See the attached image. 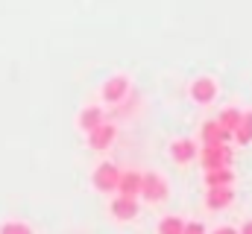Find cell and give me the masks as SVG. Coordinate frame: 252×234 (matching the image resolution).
<instances>
[{
	"instance_id": "obj_3",
	"label": "cell",
	"mask_w": 252,
	"mask_h": 234,
	"mask_svg": "<svg viewBox=\"0 0 252 234\" xmlns=\"http://www.w3.org/2000/svg\"><path fill=\"white\" fill-rule=\"evenodd\" d=\"M115 138H118V126L109 123V120H103L100 126H94V129L88 132V149L103 152V149H109V146L115 144Z\"/></svg>"
},
{
	"instance_id": "obj_1",
	"label": "cell",
	"mask_w": 252,
	"mask_h": 234,
	"mask_svg": "<svg viewBox=\"0 0 252 234\" xmlns=\"http://www.w3.org/2000/svg\"><path fill=\"white\" fill-rule=\"evenodd\" d=\"M202 161V170L229 167L232 164V146L229 144H202V152H196Z\"/></svg>"
},
{
	"instance_id": "obj_2",
	"label": "cell",
	"mask_w": 252,
	"mask_h": 234,
	"mask_svg": "<svg viewBox=\"0 0 252 234\" xmlns=\"http://www.w3.org/2000/svg\"><path fill=\"white\" fill-rule=\"evenodd\" d=\"M118 178H121V170H118L115 161H100L94 176H91L94 190H100V193H115L118 190Z\"/></svg>"
},
{
	"instance_id": "obj_20",
	"label": "cell",
	"mask_w": 252,
	"mask_h": 234,
	"mask_svg": "<svg viewBox=\"0 0 252 234\" xmlns=\"http://www.w3.org/2000/svg\"><path fill=\"white\" fill-rule=\"evenodd\" d=\"M238 232H241V234H252V220H247V223H244V229H238Z\"/></svg>"
},
{
	"instance_id": "obj_14",
	"label": "cell",
	"mask_w": 252,
	"mask_h": 234,
	"mask_svg": "<svg viewBox=\"0 0 252 234\" xmlns=\"http://www.w3.org/2000/svg\"><path fill=\"white\" fill-rule=\"evenodd\" d=\"M232 138H235L241 146H247L252 141V112H244V115H241V123H238V129L232 132Z\"/></svg>"
},
{
	"instance_id": "obj_15",
	"label": "cell",
	"mask_w": 252,
	"mask_h": 234,
	"mask_svg": "<svg viewBox=\"0 0 252 234\" xmlns=\"http://www.w3.org/2000/svg\"><path fill=\"white\" fill-rule=\"evenodd\" d=\"M241 109H223L220 115H217V120H220V126L226 129V132H235L238 129V123H241Z\"/></svg>"
},
{
	"instance_id": "obj_13",
	"label": "cell",
	"mask_w": 252,
	"mask_h": 234,
	"mask_svg": "<svg viewBox=\"0 0 252 234\" xmlns=\"http://www.w3.org/2000/svg\"><path fill=\"white\" fill-rule=\"evenodd\" d=\"M223 184H235V173H232V167H214V170H205V187H223Z\"/></svg>"
},
{
	"instance_id": "obj_5",
	"label": "cell",
	"mask_w": 252,
	"mask_h": 234,
	"mask_svg": "<svg viewBox=\"0 0 252 234\" xmlns=\"http://www.w3.org/2000/svg\"><path fill=\"white\" fill-rule=\"evenodd\" d=\"M126 94H129V76H124V73H118V76L106 79V85H103V91H100L103 103H109V106H118V103H124Z\"/></svg>"
},
{
	"instance_id": "obj_8",
	"label": "cell",
	"mask_w": 252,
	"mask_h": 234,
	"mask_svg": "<svg viewBox=\"0 0 252 234\" xmlns=\"http://www.w3.org/2000/svg\"><path fill=\"white\" fill-rule=\"evenodd\" d=\"M199 141L202 144H229L232 141V132H226L220 126V120H205L199 126Z\"/></svg>"
},
{
	"instance_id": "obj_12",
	"label": "cell",
	"mask_w": 252,
	"mask_h": 234,
	"mask_svg": "<svg viewBox=\"0 0 252 234\" xmlns=\"http://www.w3.org/2000/svg\"><path fill=\"white\" fill-rule=\"evenodd\" d=\"M103 117H106V115H103V109H100V106H85V109L79 112V117H76V126L88 135L94 126H100V123H103Z\"/></svg>"
},
{
	"instance_id": "obj_11",
	"label": "cell",
	"mask_w": 252,
	"mask_h": 234,
	"mask_svg": "<svg viewBox=\"0 0 252 234\" xmlns=\"http://www.w3.org/2000/svg\"><path fill=\"white\" fill-rule=\"evenodd\" d=\"M115 193H124V196H141V173L138 170H126V173H121V178H118V190Z\"/></svg>"
},
{
	"instance_id": "obj_19",
	"label": "cell",
	"mask_w": 252,
	"mask_h": 234,
	"mask_svg": "<svg viewBox=\"0 0 252 234\" xmlns=\"http://www.w3.org/2000/svg\"><path fill=\"white\" fill-rule=\"evenodd\" d=\"M211 234H241L238 229H232V226H220V229H214Z\"/></svg>"
},
{
	"instance_id": "obj_4",
	"label": "cell",
	"mask_w": 252,
	"mask_h": 234,
	"mask_svg": "<svg viewBox=\"0 0 252 234\" xmlns=\"http://www.w3.org/2000/svg\"><path fill=\"white\" fill-rule=\"evenodd\" d=\"M141 199L144 202H161V199H167V181L158 173H141Z\"/></svg>"
},
{
	"instance_id": "obj_18",
	"label": "cell",
	"mask_w": 252,
	"mask_h": 234,
	"mask_svg": "<svg viewBox=\"0 0 252 234\" xmlns=\"http://www.w3.org/2000/svg\"><path fill=\"white\" fill-rule=\"evenodd\" d=\"M182 234H205V226L202 223H185V229H182Z\"/></svg>"
},
{
	"instance_id": "obj_17",
	"label": "cell",
	"mask_w": 252,
	"mask_h": 234,
	"mask_svg": "<svg viewBox=\"0 0 252 234\" xmlns=\"http://www.w3.org/2000/svg\"><path fill=\"white\" fill-rule=\"evenodd\" d=\"M0 234H35L27 223H21V220H6L3 226H0Z\"/></svg>"
},
{
	"instance_id": "obj_6",
	"label": "cell",
	"mask_w": 252,
	"mask_h": 234,
	"mask_svg": "<svg viewBox=\"0 0 252 234\" xmlns=\"http://www.w3.org/2000/svg\"><path fill=\"white\" fill-rule=\"evenodd\" d=\"M188 94L196 106H208V103H214V97H217V82L208 79V76H199V79L190 82Z\"/></svg>"
},
{
	"instance_id": "obj_10",
	"label": "cell",
	"mask_w": 252,
	"mask_h": 234,
	"mask_svg": "<svg viewBox=\"0 0 252 234\" xmlns=\"http://www.w3.org/2000/svg\"><path fill=\"white\" fill-rule=\"evenodd\" d=\"M170 155H173V161H176V164H190V161L196 158V144L188 141V138H179V141H173Z\"/></svg>"
},
{
	"instance_id": "obj_16",
	"label": "cell",
	"mask_w": 252,
	"mask_h": 234,
	"mask_svg": "<svg viewBox=\"0 0 252 234\" xmlns=\"http://www.w3.org/2000/svg\"><path fill=\"white\" fill-rule=\"evenodd\" d=\"M182 229H185V223L179 217H164L158 223V234H182Z\"/></svg>"
},
{
	"instance_id": "obj_9",
	"label": "cell",
	"mask_w": 252,
	"mask_h": 234,
	"mask_svg": "<svg viewBox=\"0 0 252 234\" xmlns=\"http://www.w3.org/2000/svg\"><path fill=\"white\" fill-rule=\"evenodd\" d=\"M232 202H235V187H232V184L208 187V193H205V205H208L211 211H223V208L232 205Z\"/></svg>"
},
{
	"instance_id": "obj_7",
	"label": "cell",
	"mask_w": 252,
	"mask_h": 234,
	"mask_svg": "<svg viewBox=\"0 0 252 234\" xmlns=\"http://www.w3.org/2000/svg\"><path fill=\"white\" fill-rule=\"evenodd\" d=\"M109 211H112V217H115V220L129 223V220H135V217H138V199H135V196H124V193H118V196L112 199Z\"/></svg>"
}]
</instances>
